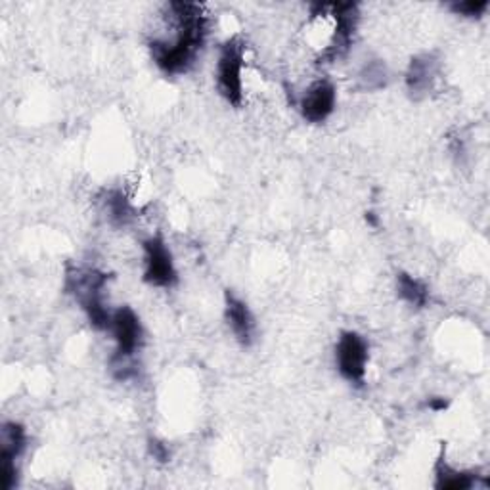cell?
Instances as JSON below:
<instances>
[{
  "instance_id": "4fadbf2b",
  "label": "cell",
  "mask_w": 490,
  "mask_h": 490,
  "mask_svg": "<svg viewBox=\"0 0 490 490\" xmlns=\"http://www.w3.org/2000/svg\"><path fill=\"white\" fill-rule=\"evenodd\" d=\"M104 209L113 226H129L136 217V209L123 190L108 192L104 200Z\"/></svg>"
},
{
  "instance_id": "ac0fdd59",
  "label": "cell",
  "mask_w": 490,
  "mask_h": 490,
  "mask_svg": "<svg viewBox=\"0 0 490 490\" xmlns=\"http://www.w3.org/2000/svg\"><path fill=\"white\" fill-rule=\"evenodd\" d=\"M364 221L370 228H380V217H378V213H374V211H366Z\"/></svg>"
},
{
  "instance_id": "5b68a950",
  "label": "cell",
  "mask_w": 490,
  "mask_h": 490,
  "mask_svg": "<svg viewBox=\"0 0 490 490\" xmlns=\"http://www.w3.org/2000/svg\"><path fill=\"white\" fill-rule=\"evenodd\" d=\"M333 362L339 376L355 387H362L368 376L370 345L362 333L355 329H345L339 333L336 349H333Z\"/></svg>"
},
{
  "instance_id": "7a4b0ae2",
  "label": "cell",
  "mask_w": 490,
  "mask_h": 490,
  "mask_svg": "<svg viewBox=\"0 0 490 490\" xmlns=\"http://www.w3.org/2000/svg\"><path fill=\"white\" fill-rule=\"evenodd\" d=\"M108 333L115 343L111 355L113 376L125 381L134 376V357L139 355L144 343V326L136 310L125 305L113 308Z\"/></svg>"
},
{
  "instance_id": "e0dca14e",
  "label": "cell",
  "mask_w": 490,
  "mask_h": 490,
  "mask_svg": "<svg viewBox=\"0 0 490 490\" xmlns=\"http://www.w3.org/2000/svg\"><path fill=\"white\" fill-rule=\"evenodd\" d=\"M448 406H450V401L446 397H429L425 401V408L431 412H435V414H439V412H444Z\"/></svg>"
},
{
  "instance_id": "8992f818",
  "label": "cell",
  "mask_w": 490,
  "mask_h": 490,
  "mask_svg": "<svg viewBox=\"0 0 490 490\" xmlns=\"http://www.w3.org/2000/svg\"><path fill=\"white\" fill-rule=\"evenodd\" d=\"M142 280L155 289H171L179 282L174 257L160 234L142 242Z\"/></svg>"
},
{
  "instance_id": "52a82bcc",
  "label": "cell",
  "mask_w": 490,
  "mask_h": 490,
  "mask_svg": "<svg viewBox=\"0 0 490 490\" xmlns=\"http://www.w3.org/2000/svg\"><path fill=\"white\" fill-rule=\"evenodd\" d=\"M338 108V89L329 79L312 81L299 96V111L307 123H326Z\"/></svg>"
},
{
  "instance_id": "30bf717a",
  "label": "cell",
  "mask_w": 490,
  "mask_h": 490,
  "mask_svg": "<svg viewBox=\"0 0 490 490\" xmlns=\"http://www.w3.org/2000/svg\"><path fill=\"white\" fill-rule=\"evenodd\" d=\"M29 443L26 425L16 420H8L0 427V460L17 462L24 456Z\"/></svg>"
},
{
  "instance_id": "5bb4252c",
  "label": "cell",
  "mask_w": 490,
  "mask_h": 490,
  "mask_svg": "<svg viewBox=\"0 0 490 490\" xmlns=\"http://www.w3.org/2000/svg\"><path fill=\"white\" fill-rule=\"evenodd\" d=\"M387 81V68L380 60H371L368 62L362 71H360V83L368 90H376L385 87Z\"/></svg>"
},
{
  "instance_id": "9a60e30c",
  "label": "cell",
  "mask_w": 490,
  "mask_h": 490,
  "mask_svg": "<svg viewBox=\"0 0 490 490\" xmlns=\"http://www.w3.org/2000/svg\"><path fill=\"white\" fill-rule=\"evenodd\" d=\"M488 0H462V3H453L448 8L453 14L467 17V19H479L488 10Z\"/></svg>"
},
{
  "instance_id": "9c48e42d",
  "label": "cell",
  "mask_w": 490,
  "mask_h": 490,
  "mask_svg": "<svg viewBox=\"0 0 490 490\" xmlns=\"http://www.w3.org/2000/svg\"><path fill=\"white\" fill-rule=\"evenodd\" d=\"M439 75V62L433 54H422L412 57L406 69V89L412 96H423L433 89Z\"/></svg>"
},
{
  "instance_id": "6da1fadb",
  "label": "cell",
  "mask_w": 490,
  "mask_h": 490,
  "mask_svg": "<svg viewBox=\"0 0 490 490\" xmlns=\"http://www.w3.org/2000/svg\"><path fill=\"white\" fill-rule=\"evenodd\" d=\"M165 8L169 33L150 41L151 60L169 77L184 75L198 60L207 41L209 16L195 3H169Z\"/></svg>"
},
{
  "instance_id": "7c38bea8",
  "label": "cell",
  "mask_w": 490,
  "mask_h": 490,
  "mask_svg": "<svg viewBox=\"0 0 490 490\" xmlns=\"http://www.w3.org/2000/svg\"><path fill=\"white\" fill-rule=\"evenodd\" d=\"M397 296L412 308H425L431 301L429 286L410 272L397 274Z\"/></svg>"
},
{
  "instance_id": "ba28073f",
  "label": "cell",
  "mask_w": 490,
  "mask_h": 490,
  "mask_svg": "<svg viewBox=\"0 0 490 490\" xmlns=\"http://www.w3.org/2000/svg\"><path fill=\"white\" fill-rule=\"evenodd\" d=\"M224 320L240 345L251 347L257 339V320L249 305L230 289L224 293Z\"/></svg>"
},
{
  "instance_id": "8fae6325",
  "label": "cell",
  "mask_w": 490,
  "mask_h": 490,
  "mask_svg": "<svg viewBox=\"0 0 490 490\" xmlns=\"http://www.w3.org/2000/svg\"><path fill=\"white\" fill-rule=\"evenodd\" d=\"M477 485V474L450 465L441 454L435 464V486L444 490H469Z\"/></svg>"
},
{
  "instance_id": "2e32d148",
  "label": "cell",
  "mask_w": 490,
  "mask_h": 490,
  "mask_svg": "<svg viewBox=\"0 0 490 490\" xmlns=\"http://www.w3.org/2000/svg\"><path fill=\"white\" fill-rule=\"evenodd\" d=\"M148 450H150V456L158 464L171 462V448L163 441L150 439L148 441Z\"/></svg>"
},
{
  "instance_id": "3957f363",
  "label": "cell",
  "mask_w": 490,
  "mask_h": 490,
  "mask_svg": "<svg viewBox=\"0 0 490 490\" xmlns=\"http://www.w3.org/2000/svg\"><path fill=\"white\" fill-rule=\"evenodd\" d=\"M106 286L108 274L90 266L71 268L66 276V289L83 308L89 324L98 331H108L113 312L109 307H106Z\"/></svg>"
},
{
  "instance_id": "277c9868",
  "label": "cell",
  "mask_w": 490,
  "mask_h": 490,
  "mask_svg": "<svg viewBox=\"0 0 490 490\" xmlns=\"http://www.w3.org/2000/svg\"><path fill=\"white\" fill-rule=\"evenodd\" d=\"M245 45L240 36H230L221 45L214 68L217 90L224 100L240 108L245 96Z\"/></svg>"
}]
</instances>
